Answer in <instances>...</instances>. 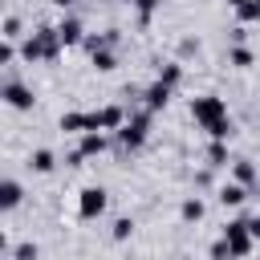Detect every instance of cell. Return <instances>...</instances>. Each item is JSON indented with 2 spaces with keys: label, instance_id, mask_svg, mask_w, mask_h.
I'll return each mask as SVG.
<instances>
[{
  "label": "cell",
  "instance_id": "25",
  "mask_svg": "<svg viewBox=\"0 0 260 260\" xmlns=\"http://www.w3.org/2000/svg\"><path fill=\"white\" fill-rule=\"evenodd\" d=\"M12 260H37L41 256V248L32 244V240H20V244H12V252H8Z\"/></svg>",
  "mask_w": 260,
  "mask_h": 260
},
{
  "label": "cell",
  "instance_id": "19",
  "mask_svg": "<svg viewBox=\"0 0 260 260\" xmlns=\"http://www.w3.org/2000/svg\"><path fill=\"white\" fill-rule=\"evenodd\" d=\"M0 37H4V41H24V37H28L16 12H8V16H4V24H0Z\"/></svg>",
  "mask_w": 260,
  "mask_h": 260
},
{
  "label": "cell",
  "instance_id": "34",
  "mask_svg": "<svg viewBox=\"0 0 260 260\" xmlns=\"http://www.w3.org/2000/svg\"><path fill=\"white\" fill-rule=\"evenodd\" d=\"M240 4H248V0H228V8H240Z\"/></svg>",
  "mask_w": 260,
  "mask_h": 260
},
{
  "label": "cell",
  "instance_id": "33",
  "mask_svg": "<svg viewBox=\"0 0 260 260\" xmlns=\"http://www.w3.org/2000/svg\"><path fill=\"white\" fill-rule=\"evenodd\" d=\"M45 4H53V8H69L73 0H45Z\"/></svg>",
  "mask_w": 260,
  "mask_h": 260
},
{
  "label": "cell",
  "instance_id": "21",
  "mask_svg": "<svg viewBox=\"0 0 260 260\" xmlns=\"http://www.w3.org/2000/svg\"><path fill=\"white\" fill-rule=\"evenodd\" d=\"M122 4H130V8H138V24H150L162 0H122Z\"/></svg>",
  "mask_w": 260,
  "mask_h": 260
},
{
  "label": "cell",
  "instance_id": "11",
  "mask_svg": "<svg viewBox=\"0 0 260 260\" xmlns=\"http://www.w3.org/2000/svg\"><path fill=\"white\" fill-rule=\"evenodd\" d=\"M57 32H61V45H65V49L85 41V24H81L77 16H61V20H57Z\"/></svg>",
  "mask_w": 260,
  "mask_h": 260
},
{
  "label": "cell",
  "instance_id": "28",
  "mask_svg": "<svg viewBox=\"0 0 260 260\" xmlns=\"http://www.w3.org/2000/svg\"><path fill=\"white\" fill-rule=\"evenodd\" d=\"M191 53H199V41H195V37H187V41L179 45V57H191Z\"/></svg>",
  "mask_w": 260,
  "mask_h": 260
},
{
  "label": "cell",
  "instance_id": "27",
  "mask_svg": "<svg viewBox=\"0 0 260 260\" xmlns=\"http://www.w3.org/2000/svg\"><path fill=\"white\" fill-rule=\"evenodd\" d=\"M207 260H232V248H228V240H223V236L207 248Z\"/></svg>",
  "mask_w": 260,
  "mask_h": 260
},
{
  "label": "cell",
  "instance_id": "6",
  "mask_svg": "<svg viewBox=\"0 0 260 260\" xmlns=\"http://www.w3.org/2000/svg\"><path fill=\"white\" fill-rule=\"evenodd\" d=\"M0 102L4 106H12V110H32V89L24 85V81H16V77H8V81H0Z\"/></svg>",
  "mask_w": 260,
  "mask_h": 260
},
{
  "label": "cell",
  "instance_id": "26",
  "mask_svg": "<svg viewBox=\"0 0 260 260\" xmlns=\"http://www.w3.org/2000/svg\"><path fill=\"white\" fill-rule=\"evenodd\" d=\"M236 16H240V24H252V20H260V0H248V4H240V8H236Z\"/></svg>",
  "mask_w": 260,
  "mask_h": 260
},
{
  "label": "cell",
  "instance_id": "29",
  "mask_svg": "<svg viewBox=\"0 0 260 260\" xmlns=\"http://www.w3.org/2000/svg\"><path fill=\"white\" fill-rule=\"evenodd\" d=\"M211 171H215V167H203V171L195 175V187H211Z\"/></svg>",
  "mask_w": 260,
  "mask_h": 260
},
{
  "label": "cell",
  "instance_id": "17",
  "mask_svg": "<svg viewBox=\"0 0 260 260\" xmlns=\"http://www.w3.org/2000/svg\"><path fill=\"white\" fill-rule=\"evenodd\" d=\"M228 65H232V69H252V65H256V53H252L248 45H232V49H228Z\"/></svg>",
  "mask_w": 260,
  "mask_h": 260
},
{
  "label": "cell",
  "instance_id": "3",
  "mask_svg": "<svg viewBox=\"0 0 260 260\" xmlns=\"http://www.w3.org/2000/svg\"><path fill=\"white\" fill-rule=\"evenodd\" d=\"M223 240H228V248H232V260H248V256L256 252V240H252V232H248V215L228 219Z\"/></svg>",
  "mask_w": 260,
  "mask_h": 260
},
{
  "label": "cell",
  "instance_id": "10",
  "mask_svg": "<svg viewBox=\"0 0 260 260\" xmlns=\"http://www.w3.org/2000/svg\"><path fill=\"white\" fill-rule=\"evenodd\" d=\"M232 179H236V183H244L252 195H260V171H256V162H252V158H232Z\"/></svg>",
  "mask_w": 260,
  "mask_h": 260
},
{
  "label": "cell",
  "instance_id": "1",
  "mask_svg": "<svg viewBox=\"0 0 260 260\" xmlns=\"http://www.w3.org/2000/svg\"><path fill=\"white\" fill-rule=\"evenodd\" d=\"M61 32H57V24H41L37 32H28L24 41H20V61L24 65H37V61H57L61 57Z\"/></svg>",
  "mask_w": 260,
  "mask_h": 260
},
{
  "label": "cell",
  "instance_id": "14",
  "mask_svg": "<svg viewBox=\"0 0 260 260\" xmlns=\"http://www.w3.org/2000/svg\"><path fill=\"white\" fill-rule=\"evenodd\" d=\"M207 215V203H203V195H187L183 203H179V219L183 223H199Z\"/></svg>",
  "mask_w": 260,
  "mask_h": 260
},
{
  "label": "cell",
  "instance_id": "15",
  "mask_svg": "<svg viewBox=\"0 0 260 260\" xmlns=\"http://www.w3.org/2000/svg\"><path fill=\"white\" fill-rule=\"evenodd\" d=\"M61 130H65V134H85V130H89V110H69V114H61Z\"/></svg>",
  "mask_w": 260,
  "mask_h": 260
},
{
  "label": "cell",
  "instance_id": "4",
  "mask_svg": "<svg viewBox=\"0 0 260 260\" xmlns=\"http://www.w3.org/2000/svg\"><path fill=\"white\" fill-rule=\"evenodd\" d=\"M191 118L199 126H211V122L228 118V102L219 93H199V98H191Z\"/></svg>",
  "mask_w": 260,
  "mask_h": 260
},
{
  "label": "cell",
  "instance_id": "31",
  "mask_svg": "<svg viewBox=\"0 0 260 260\" xmlns=\"http://www.w3.org/2000/svg\"><path fill=\"white\" fill-rule=\"evenodd\" d=\"M65 162H69V167H81V162H85V154H81V150H69V154H65Z\"/></svg>",
  "mask_w": 260,
  "mask_h": 260
},
{
  "label": "cell",
  "instance_id": "16",
  "mask_svg": "<svg viewBox=\"0 0 260 260\" xmlns=\"http://www.w3.org/2000/svg\"><path fill=\"white\" fill-rule=\"evenodd\" d=\"M28 167H32V171H37V175H49V171H53V167H57V154H53V150H49V146H37V150H32V154H28Z\"/></svg>",
  "mask_w": 260,
  "mask_h": 260
},
{
  "label": "cell",
  "instance_id": "8",
  "mask_svg": "<svg viewBox=\"0 0 260 260\" xmlns=\"http://www.w3.org/2000/svg\"><path fill=\"white\" fill-rule=\"evenodd\" d=\"M93 114H98V130H106V134H118V130L126 126V118H130L118 102H110V106H102V110H93Z\"/></svg>",
  "mask_w": 260,
  "mask_h": 260
},
{
  "label": "cell",
  "instance_id": "23",
  "mask_svg": "<svg viewBox=\"0 0 260 260\" xmlns=\"http://www.w3.org/2000/svg\"><path fill=\"white\" fill-rule=\"evenodd\" d=\"M158 81L179 85V81H183V61H167V65H158Z\"/></svg>",
  "mask_w": 260,
  "mask_h": 260
},
{
  "label": "cell",
  "instance_id": "24",
  "mask_svg": "<svg viewBox=\"0 0 260 260\" xmlns=\"http://www.w3.org/2000/svg\"><path fill=\"white\" fill-rule=\"evenodd\" d=\"M110 236H114L118 244H126V240L134 236V219H130V215H118V219H114V228H110Z\"/></svg>",
  "mask_w": 260,
  "mask_h": 260
},
{
  "label": "cell",
  "instance_id": "12",
  "mask_svg": "<svg viewBox=\"0 0 260 260\" xmlns=\"http://www.w3.org/2000/svg\"><path fill=\"white\" fill-rule=\"evenodd\" d=\"M248 195H252V191H248L244 183H236V179H228V183L215 191V199H219L223 207H240V203H248Z\"/></svg>",
  "mask_w": 260,
  "mask_h": 260
},
{
  "label": "cell",
  "instance_id": "9",
  "mask_svg": "<svg viewBox=\"0 0 260 260\" xmlns=\"http://www.w3.org/2000/svg\"><path fill=\"white\" fill-rule=\"evenodd\" d=\"M77 150H81L85 158H98V154L110 150V134H106V130H85V134H77Z\"/></svg>",
  "mask_w": 260,
  "mask_h": 260
},
{
  "label": "cell",
  "instance_id": "22",
  "mask_svg": "<svg viewBox=\"0 0 260 260\" xmlns=\"http://www.w3.org/2000/svg\"><path fill=\"white\" fill-rule=\"evenodd\" d=\"M89 61H93L98 73H114V69H118V53H114V49H102V53H93Z\"/></svg>",
  "mask_w": 260,
  "mask_h": 260
},
{
  "label": "cell",
  "instance_id": "30",
  "mask_svg": "<svg viewBox=\"0 0 260 260\" xmlns=\"http://www.w3.org/2000/svg\"><path fill=\"white\" fill-rule=\"evenodd\" d=\"M244 41H248V28L236 24V28H232V45H244Z\"/></svg>",
  "mask_w": 260,
  "mask_h": 260
},
{
  "label": "cell",
  "instance_id": "20",
  "mask_svg": "<svg viewBox=\"0 0 260 260\" xmlns=\"http://www.w3.org/2000/svg\"><path fill=\"white\" fill-rule=\"evenodd\" d=\"M232 162V154H228V142H207V167H228Z\"/></svg>",
  "mask_w": 260,
  "mask_h": 260
},
{
  "label": "cell",
  "instance_id": "2",
  "mask_svg": "<svg viewBox=\"0 0 260 260\" xmlns=\"http://www.w3.org/2000/svg\"><path fill=\"white\" fill-rule=\"evenodd\" d=\"M150 118H154V114H150L146 106H142L138 114H130V118H126V126H122V130L114 134V138H118V150H122V154H138V150L146 146V138H150Z\"/></svg>",
  "mask_w": 260,
  "mask_h": 260
},
{
  "label": "cell",
  "instance_id": "5",
  "mask_svg": "<svg viewBox=\"0 0 260 260\" xmlns=\"http://www.w3.org/2000/svg\"><path fill=\"white\" fill-rule=\"evenodd\" d=\"M106 207H110L106 187H85V191L77 195V215H81V219H102Z\"/></svg>",
  "mask_w": 260,
  "mask_h": 260
},
{
  "label": "cell",
  "instance_id": "7",
  "mask_svg": "<svg viewBox=\"0 0 260 260\" xmlns=\"http://www.w3.org/2000/svg\"><path fill=\"white\" fill-rule=\"evenodd\" d=\"M171 93H175V85H167V81H150L146 89H142V106L150 110V114H158V110H167L171 106Z\"/></svg>",
  "mask_w": 260,
  "mask_h": 260
},
{
  "label": "cell",
  "instance_id": "13",
  "mask_svg": "<svg viewBox=\"0 0 260 260\" xmlns=\"http://www.w3.org/2000/svg\"><path fill=\"white\" fill-rule=\"evenodd\" d=\"M20 199H24V187H20L16 179H4V183H0V211H16Z\"/></svg>",
  "mask_w": 260,
  "mask_h": 260
},
{
  "label": "cell",
  "instance_id": "18",
  "mask_svg": "<svg viewBox=\"0 0 260 260\" xmlns=\"http://www.w3.org/2000/svg\"><path fill=\"white\" fill-rule=\"evenodd\" d=\"M203 130H207V138H215V142H232L236 122H232V114H228V118H219V122H211V126H203Z\"/></svg>",
  "mask_w": 260,
  "mask_h": 260
},
{
  "label": "cell",
  "instance_id": "32",
  "mask_svg": "<svg viewBox=\"0 0 260 260\" xmlns=\"http://www.w3.org/2000/svg\"><path fill=\"white\" fill-rule=\"evenodd\" d=\"M248 232H252V240H260V215H248Z\"/></svg>",
  "mask_w": 260,
  "mask_h": 260
}]
</instances>
